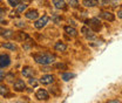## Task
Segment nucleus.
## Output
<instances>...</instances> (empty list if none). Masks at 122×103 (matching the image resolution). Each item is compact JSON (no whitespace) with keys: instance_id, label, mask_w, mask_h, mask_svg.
<instances>
[{"instance_id":"obj_33","label":"nucleus","mask_w":122,"mask_h":103,"mask_svg":"<svg viewBox=\"0 0 122 103\" xmlns=\"http://www.w3.org/2000/svg\"><path fill=\"white\" fill-rule=\"evenodd\" d=\"M0 4H1V0H0Z\"/></svg>"},{"instance_id":"obj_3","label":"nucleus","mask_w":122,"mask_h":103,"mask_svg":"<svg viewBox=\"0 0 122 103\" xmlns=\"http://www.w3.org/2000/svg\"><path fill=\"white\" fill-rule=\"evenodd\" d=\"M36 98L39 101H47L49 98V95H48V93L46 91L45 89H39L36 91Z\"/></svg>"},{"instance_id":"obj_30","label":"nucleus","mask_w":122,"mask_h":103,"mask_svg":"<svg viewBox=\"0 0 122 103\" xmlns=\"http://www.w3.org/2000/svg\"><path fill=\"white\" fill-rule=\"evenodd\" d=\"M117 16H119V18H121V19H122V10H121V11H119V12H117Z\"/></svg>"},{"instance_id":"obj_22","label":"nucleus","mask_w":122,"mask_h":103,"mask_svg":"<svg viewBox=\"0 0 122 103\" xmlns=\"http://www.w3.org/2000/svg\"><path fill=\"white\" fill-rule=\"evenodd\" d=\"M68 4H69L72 7H77V6H79V1H77V0H68Z\"/></svg>"},{"instance_id":"obj_28","label":"nucleus","mask_w":122,"mask_h":103,"mask_svg":"<svg viewBox=\"0 0 122 103\" xmlns=\"http://www.w3.org/2000/svg\"><path fill=\"white\" fill-rule=\"evenodd\" d=\"M102 2H103V5H108V4H110V0H102Z\"/></svg>"},{"instance_id":"obj_26","label":"nucleus","mask_w":122,"mask_h":103,"mask_svg":"<svg viewBox=\"0 0 122 103\" xmlns=\"http://www.w3.org/2000/svg\"><path fill=\"white\" fill-rule=\"evenodd\" d=\"M56 68H59V69H66V64L59 63V64H56Z\"/></svg>"},{"instance_id":"obj_27","label":"nucleus","mask_w":122,"mask_h":103,"mask_svg":"<svg viewBox=\"0 0 122 103\" xmlns=\"http://www.w3.org/2000/svg\"><path fill=\"white\" fill-rule=\"evenodd\" d=\"M5 13H6V10L5 8H0V16L1 15H5Z\"/></svg>"},{"instance_id":"obj_25","label":"nucleus","mask_w":122,"mask_h":103,"mask_svg":"<svg viewBox=\"0 0 122 103\" xmlns=\"http://www.w3.org/2000/svg\"><path fill=\"white\" fill-rule=\"evenodd\" d=\"M6 78H7V81H10V82H12V81H13V78H14V76H13L12 74H8V75L6 76Z\"/></svg>"},{"instance_id":"obj_19","label":"nucleus","mask_w":122,"mask_h":103,"mask_svg":"<svg viewBox=\"0 0 122 103\" xmlns=\"http://www.w3.org/2000/svg\"><path fill=\"white\" fill-rule=\"evenodd\" d=\"M26 8H27V5H26V4H19V5L16 6V12H18V13H21V12H24Z\"/></svg>"},{"instance_id":"obj_12","label":"nucleus","mask_w":122,"mask_h":103,"mask_svg":"<svg viewBox=\"0 0 122 103\" xmlns=\"http://www.w3.org/2000/svg\"><path fill=\"white\" fill-rule=\"evenodd\" d=\"M22 75H24L25 77H32V76L34 75V70H33L30 67H25V68L22 69Z\"/></svg>"},{"instance_id":"obj_7","label":"nucleus","mask_w":122,"mask_h":103,"mask_svg":"<svg viewBox=\"0 0 122 103\" xmlns=\"http://www.w3.org/2000/svg\"><path fill=\"white\" fill-rule=\"evenodd\" d=\"M13 88H14L15 91H22V90L26 89V84H25V82H24L22 80H18V81L14 82Z\"/></svg>"},{"instance_id":"obj_6","label":"nucleus","mask_w":122,"mask_h":103,"mask_svg":"<svg viewBox=\"0 0 122 103\" xmlns=\"http://www.w3.org/2000/svg\"><path fill=\"white\" fill-rule=\"evenodd\" d=\"M81 33H82L87 39H93V38H94V30L91 29V28L87 27V26H85V27L81 28Z\"/></svg>"},{"instance_id":"obj_32","label":"nucleus","mask_w":122,"mask_h":103,"mask_svg":"<svg viewBox=\"0 0 122 103\" xmlns=\"http://www.w3.org/2000/svg\"><path fill=\"white\" fill-rule=\"evenodd\" d=\"M2 76H4V74H2V72L0 70V78H2Z\"/></svg>"},{"instance_id":"obj_21","label":"nucleus","mask_w":122,"mask_h":103,"mask_svg":"<svg viewBox=\"0 0 122 103\" xmlns=\"http://www.w3.org/2000/svg\"><path fill=\"white\" fill-rule=\"evenodd\" d=\"M8 2H10V5H11V6L16 7V6L20 4V0H8Z\"/></svg>"},{"instance_id":"obj_5","label":"nucleus","mask_w":122,"mask_h":103,"mask_svg":"<svg viewBox=\"0 0 122 103\" xmlns=\"http://www.w3.org/2000/svg\"><path fill=\"white\" fill-rule=\"evenodd\" d=\"M11 63V59L8 55H0V68L8 67Z\"/></svg>"},{"instance_id":"obj_13","label":"nucleus","mask_w":122,"mask_h":103,"mask_svg":"<svg viewBox=\"0 0 122 103\" xmlns=\"http://www.w3.org/2000/svg\"><path fill=\"white\" fill-rule=\"evenodd\" d=\"M65 32H66L68 35H71V36H76V35H77V30H76L74 27H71V26H66V27H65Z\"/></svg>"},{"instance_id":"obj_14","label":"nucleus","mask_w":122,"mask_h":103,"mask_svg":"<svg viewBox=\"0 0 122 103\" xmlns=\"http://www.w3.org/2000/svg\"><path fill=\"white\" fill-rule=\"evenodd\" d=\"M0 35H1V36H5V38H13V32L10 29L0 28Z\"/></svg>"},{"instance_id":"obj_16","label":"nucleus","mask_w":122,"mask_h":103,"mask_svg":"<svg viewBox=\"0 0 122 103\" xmlns=\"http://www.w3.org/2000/svg\"><path fill=\"white\" fill-rule=\"evenodd\" d=\"M55 50H58V52H63V50H66V48H67V46L63 44V42H61V41H59V42H56L55 44Z\"/></svg>"},{"instance_id":"obj_17","label":"nucleus","mask_w":122,"mask_h":103,"mask_svg":"<svg viewBox=\"0 0 122 103\" xmlns=\"http://www.w3.org/2000/svg\"><path fill=\"white\" fill-rule=\"evenodd\" d=\"M74 76H75V74H72V73H63L61 77H62V80H63V81H69V80H71V78H73Z\"/></svg>"},{"instance_id":"obj_31","label":"nucleus","mask_w":122,"mask_h":103,"mask_svg":"<svg viewBox=\"0 0 122 103\" xmlns=\"http://www.w3.org/2000/svg\"><path fill=\"white\" fill-rule=\"evenodd\" d=\"M108 102H120V101L119 100H109Z\"/></svg>"},{"instance_id":"obj_24","label":"nucleus","mask_w":122,"mask_h":103,"mask_svg":"<svg viewBox=\"0 0 122 103\" xmlns=\"http://www.w3.org/2000/svg\"><path fill=\"white\" fill-rule=\"evenodd\" d=\"M30 86H33V87H35V86H36L38 83H36V81H35V80H34V78L32 77V78L30 80Z\"/></svg>"},{"instance_id":"obj_15","label":"nucleus","mask_w":122,"mask_h":103,"mask_svg":"<svg viewBox=\"0 0 122 103\" xmlns=\"http://www.w3.org/2000/svg\"><path fill=\"white\" fill-rule=\"evenodd\" d=\"M83 5L86 7H95V6L99 5V0H85Z\"/></svg>"},{"instance_id":"obj_11","label":"nucleus","mask_w":122,"mask_h":103,"mask_svg":"<svg viewBox=\"0 0 122 103\" xmlns=\"http://www.w3.org/2000/svg\"><path fill=\"white\" fill-rule=\"evenodd\" d=\"M53 4H54V6H55L56 8H59V10H65V8H66V2H65V0H53Z\"/></svg>"},{"instance_id":"obj_18","label":"nucleus","mask_w":122,"mask_h":103,"mask_svg":"<svg viewBox=\"0 0 122 103\" xmlns=\"http://www.w3.org/2000/svg\"><path fill=\"white\" fill-rule=\"evenodd\" d=\"M2 47L6 48V49H11V50H15V49H16L15 44H11V42H5V44H2Z\"/></svg>"},{"instance_id":"obj_4","label":"nucleus","mask_w":122,"mask_h":103,"mask_svg":"<svg viewBox=\"0 0 122 103\" xmlns=\"http://www.w3.org/2000/svg\"><path fill=\"white\" fill-rule=\"evenodd\" d=\"M49 21V18L47 16V15H44L41 19H39L36 22H35V28H38V29H40V28H42V27H45L46 24Z\"/></svg>"},{"instance_id":"obj_2","label":"nucleus","mask_w":122,"mask_h":103,"mask_svg":"<svg viewBox=\"0 0 122 103\" xmlns=\"http://www.w3.org/2000/svg\"><path fill=\"white\" fill-rule=\"evenodd\" d=\"M86 22L91 26L92 29L94 30V32H99V30L101 29V27H102L101 21H100L97 18H93V19H91V20H87Z\"/></svg>"},{"instance_id":"obj_23","label":"nucleus","mask_w":122,"mask_h":103,"mask_svg":"<svg viewBox=\"0 0 122 103\" xmlns=\"http://www.w3.org/2000/svg\"><path fill=\"white\" fill-rule=\"evenodd\" d=\"M18 39H19V40H26V39H28V36H27L26 34H24V33H19Z\"/></svg>"},{"instance_id":"obj_20","label":"nucleus","mask_w":122,"mask_h":103,"mask_svg":"<svg viewBox=\"0 0 122 103\" xmlns=\"http://www.w3.org/2000/svg\"><path fill=\"white\" fill-rule=\"evenodd\" d=\"M0 94H1L2 96L8 95V89H7V87H5V86H1V84H0Z\"/></svg>"},{"instance_id":"obj_8","label":"nucleus","mask_w":122,"mask_h":103,"mask_svg":"<svg viewBox=\"0 0 122 103\" xmlns=\"http://www.w3.org/2000/svg\"><path fill=\"white\" fill-rule=\"evenodd\" d=\"M40 82L42 84H52L54 82V76L53 75H44L40 78Z\"/></svg>"},{"instance_id":"obj_10","label":"nucleus","mask_w":122,"mask_h":103,"mask_svg":"<svg viewBox=\"0 0 122 103\" xmlns=\"http://www.w3.org/2000/svg\"><path fill=\"white\" fill-rule=\"evenodd\" d=\"M26 18L27 19H30V20H35L38 16H39V13H38V11H35V10H30V11H27L26 12Z\"/></svg>"},{"instance_id":"obj_9","label":"nucleus","mask_w":122,"mask_h":103,"mask_svg":"<svg viewBox=\"0 0 122 103\" xmlns=\"http://www.w3.org/2000/svg\"><path fill=\"white\" fill-rule=\"evenodd\" d=\"M101 18L102 19H105L107 21H114L115 20V16L113 13H110V12H106V11H103V12H101Z\"/></svg>"},{"instance_id":"obj_29","label":"nucleus","mask_w":122,"mask_h":103,"mask_svg":"<svg viewBox=\"0 0 122 103\" xmlns=\"http://www.w3.org/2000/svg\"><path fill=\"white\" fill-rule=\"evenodd\" d=\"M16 26H19V27H24V26H25V24H24V22H18V24H16Z\"/></svg>"},{"instance_id":"obj_1","label":"nucleus","mask_w":122,"mask_h":103,"mask_svg":"<svg viewBox=\"0 0 122 103\" xmlns=\"http://www.w3.org/2000/svg\"><path fill=\"white\" fill-rule=\"evenodd\" d=\"M34 60L40 64H51L55 61V56L52 54H40V55H34Z\"/></svg>"}]
</instances>
